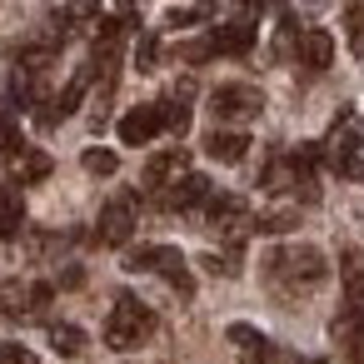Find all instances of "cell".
<instances>
[{"label": "cell", "instance_id": "6da1fadb", "mask_svg": "<svg viewBox=\"0 0 364 364\" xmlns=\"http://www.w3.org/2000/svg\"><path fill=\"white\" fill-rule=\"evenodd\" d=\"M259 264H264V279L284 294H304V289L324 284V274H329V264L314 245H274Z\"/></svg>", "mask_w": 364, "mask_h": 364}, {"label": "cell", "instance_id": "7a4b0ae2", "mask_svg": "<svg viewBox=\"0 0 364 364\" xmlns=\"http://www.w3.org/2000/svg\"><path fill=\"white\" fill-rule=\"evenodd\" d=\"M319 160L339 175V180H364V155H359V115L344 105L319 145Z\"/></svg>", "mask_w": 364, "mask_h": 364}, {"label": "cell", "instance_id": "3957f363", "mask_svg": "<svg viewBox=\"0 0 364 364\" xmlns=\"http://www.w3.org/2000/svg\"><path fill=\"white\" fill-rule=\"evenodd\" d=\"M155 334V309L135 294H115L110 304V319H105V344L110 349H135Z\"/></svg>", "mask_w": 364, "mask_h": 364}, {"label": "cell", "instance_id": "277c9868", "mask_svg": "<svg viewBox=\"0 0 364 364\" xmlns=\"http://www.w3.org/2000/svg\"><path fill=\"white\" fill-rule=\"evenodd\" d=\"M125 269H155L180 299L195 294V274H190V264H185V255L175 245H140V250L125 255Z\"/></svg>", "mask_w": 364, "mask_h": 364}, {"label": "cell", "instance_id": "5b68a950", "mask_svg": "<svg viewBox=\"0 0 364 364\" xmlns=\"http://www.w3.org/2000/svg\"><path fill=\"white\" fill-rule=\"evenodd\" d=\"M50 294H55V284H46V279H6L0 284V314L16 319V324L21 319H41Z\"/></svg>", "mask_w": 364, "mask_h": 364}, {"label": "cell", "instance_id": "8992f818", "mask_svg": "<svg viewBox=\"0 0 364 364\" xmlns=\"http://www.w3.org/2000/svg\"><path fill=\"white\" fill-rule=\"evenodd\" d=\"M255 16H259V6H245L240 16H230L225 26H215V31L205 36L210 55H250V46H255V36H259Z\"/></svg>", "mask_w": 364, "mask_h": 364}, {"label": "cell", "instance_id": "52a82bcc", "mask_svg": "<svg viewBox=\"0 0 364 364\" xmlns=\"http://www.w3.org/2000/svg\"><path fill=\"white\" fill-rule=\"evenodd\" d=\"M135 215H140V200L130 190L125 195H110L105 210H100V220H95V240L100 245H125L135 235Z\"/></svg>", "mask_w": 364, "mask_h": 364}, {"label": "cell", "instance_id": "ba28073f", "mask_svg": "<svg viewBox=\"0 0 364 364\" xmlns=\"http://www.w3.org/2000/svg\"><path fill=\"white\" fill-rule=\"evenodd\" d=\"M264 110V95L255 90V85H245V80H235V85H220L215 95H210V115L215 120H255Z\"/></svg>", "mask_w": 364, "mask_h": 364}, {"label": "cell", "instance_id": "9c48e42d", "mask_svg": "<svg viewBox=\"0 0 364 364\" xmlns=\"http://www.w3.org/2000/svg\"><path fill=\"white\" fill-rule=\"evenodd\" d=\"M205 220H210L220 235H230V245L240 250V240H245V230H250V210H245L240 195H210V200H205Z\"/></svg>", "mask_w": 364, "mask_h": 364}, {"label": "cell", "instance_id": "30bf717a", "mask_svg": "<svg viewBox=\"0 0 364 364\" xmlns=\"http://www.w3.org/2000/svg\"><path fill=\"white\" fill-rule=\"evenodd\" d=\"M210 195H215V185H210L205 175L185 170L175 185H165V190H160V210H180V215H185V210H205V200H210Z\"/></svg>", "mask_w": 364, "mask_h": 364}, {"label": "cell", "instance_id": "8fae6325", "mask_svg": "<svg viewBox=\"0 0 364 364\" xmlns=\"http://www.w3.org/2000/svg\"><path fill=\"white\" fill-rule=\"evenodd\" d=\"M85 90H90V70H80V75H75V80L55 95V100H41V105H36V120H41L46 130H50V125H60L65 115H75V110H80Z\"/></svg>", "mask_w": 364, "mask_h": 364}, {"label": "cell", "instance_id": "7c38bea8", "mask_svg": "<svg viewBox=\"0 0 364 364\" xmlns=\"http://www.w3.org/2000/svg\"><path fill=\"white\" fill-rule=\"evenodd\" d=\"M334 344H339L354 364H364V304H344V309H339V319H334Z\"/></svg>", "mask_w": 364, "mask_h": 364}, {"label": "cell", "instance_id": "4fadbf2b", "mask_svg": "<svg viewBox=\"0 0 364 364\" xmlns=\"http://www.w3.org/2000/svg\"><path fill=\"white\" fill-rule=\"evenodd\" d=\"M294 60H299L304 70H314V75H319V70H329V60H334V36H329V31H319V26H314V31H299Z\"/></svg>", "mask_w": 364, "mask_h": 364}, {"label": "cell", "instance_id": "5bb4252c", "mask_svg": "<svg viewBox=\"0 0 364 364\" xmlns=\"http://www.w3.org/2000/svg\"><path fill=\"white\" fill-rule=\"evenodd\" d=\"M160 130H165L160 125V105H135V110L120 115V140L125 145H150Z\"/></svg>", "mask_w": 364, "mask_h": 364}, {"label": "cell", "instance_id": "9a60e30c", "mask_svg": "<svg viewBox=\"0 0 364 364\" xmlns=\"http://www.w3.org/2000/svg\"><path fill=\"white\" fill-rule=\"evenodd\" d=\"M185 170H190V155L175 145V150H165V155H155V160L145 165V190H155V195H160V190H165V185H175Z\"/></svg>", "mask_w": 364, "mask_h": 364}, {"label": "cell", "instance_id": "2e32d148", "mask_svg": "<svg viewBox=\"0 0 364 364\" xmlns=\"http://www.w3.org/2000/svg\"><path fill=\"white\" fill-rule=\"evenodd\" d=\"M205 155L220 165H240L250 155V135L245 130H215V135H205Z\"/></svg>", "mask_w": 364, "mask_h": 364}, {"label": "cell", "instance_id": "e0dca14e", "mask_svg": "<svg viewBox=\"0 0 364 364\" xmlns=\"http://www.w3.org/2000/svg\"><path fill=\"white\" fill-rule=\"evenodd\" d=\"M95 16H100V0H75V6H65V11L50 21V26H55V41L65 46V41H70L85 21H95Z\"/></svg>", "mask_w": 364, "mask_h": 364}, {"label": "cell", "instance_id": "ac0fdd59", "mask_svg": "<svg viewBox=\"0 0 364 364\" xmlns=\"http://www.w3.org/2000/svg\"><path fill=\"white\" fill-rule=\"evenodd\" d=\"M21 225H26V200L11 185H0V240H16Z\"/></svg>", "mask_w": 364, "mask_h": 364}, {"label": "cell", "instance_id": "d6986e66", "mask_svg": "<svg viewBox=\"0 0 364 364\" xmlns=\"http://www.w3.org/2000/svg\"><path fill=\"white\" fill-rule=\"evenodd\" d=\"M50 175V155L46 150H21L16 155V180L21 185H36V180H46Z\"/></svg>", "mask_w": 364, "mask_h": 364}, {"label": "cell", "instance_id": "ffe728a7", "mask_svg": "<svg viewBox=\"0 0 364 364\" xmlns=\"http://www.w3.org/2000/svg\"><path fill=\"white\" fill-rule=\"evenodd\" d=\"M190 95H175V100H155L160 105V125L170 130V135H185L190 130V105H185Z\"/></svg>", "mask_w": 364, "mask_h": 364}, {"label": "cell", "instance_id": "44dd1931", "mask_svg": "<svg viewBox=\"0 0 364 364\" xmlns=\"http://www.w3.org/2000/svg\"><path fill=\"white\" fill-rule=\"evenodd\" d=\"M46 334H50V349L55 354H80L85 349V329H75V324H50Z\"/></svg>", "mask_w": 364, "mask_h": 364}, {"label": "cell", "instance_id": "7402d4cb", "mask_svg": "<svg viewBox=\"0 0 364 364\" xmlns=\"http://www.w3.org/2000/svg\"><path fill=\"white\" fill-rule=\"evenodd\" d=\"M294 225H299V210H269V215L255 220V230H264V235H284V230H294Z\"/></svg>", "mask_w": 364, "mask_h": 364}, {"label": "cell", "instance_id": "603a6c76", "mask_svg": "<svg viewBox=\"0 0 364 364\" xmlns=\"http://www.w3.org/2000/svg\"><path fill=\"white\" fill-rule=\"evenodd\" d=\"M344 31H349V50H354V55H364V0L344 11Z\"/></svg>", "mask_w": 364, "mask_h": 364}, {"label": "cell", "instance_id": "cb8c5ba5", "mask_svg": "<svg viewBox=\"0 0 364 364\" xmlns=\"http://www.w3.org/2000/svg\"><path fill=\"white\" fill-rule=\"evenodd\" d=\"M85 170L105 180V175H115V170H120V155H115V150H100V145H95V150H85Z\"/></svg>", "mask_w": 364, "mask_h": 364}, {"label": "cell", "instance_id": "d4e9b609", "mask_svg": "<svg viewBox=\"0 0 364 364\" xmlns=\"http://www.w3.org/2000/svg\"><path fill=\"white\" fill-rule=\"evenodd\" d=\"M155 65H160V41H155V36H140V46H135V70L150 75Z\"/></svg>", "mask_w": 364, "mask_h": 364}, {"label": "cell", "instance_id": "484cf974", "mask_svg": "<svg viewBox=\"0 0 364 364\" xmlns=\"http://www.w3.org/2000/svg\"><path fill=\"white\" fill-rule=\"evenodd\" d=\"M0 364H41L26 344H0Z\"/></svg>", "mask_w": 364, "mask_h": 364}, {"label": "cell", "instance_id": "4316f807", "mask_svg": "<svg viewBox=\"0 0 364 364\" xmlns=\"http://www.w3.org/2000/svg\"><path fill=\"white\" fill-rule=\"evenodd\" d=\"M60 284H65V289H80V284H85V274H80V269H75V264H70V269H65V274H60Z\"/></svg>", "mask_w": 364, "mask_h": 364}, {"label": "cell", "instance_id": "83f0119b", "mask_svg": "<svg viewBox=\"0 0 364 364\" xmlns=\"http://www.w3.org/2000/svg\"><path fill=\"white\" fill-rule=\"evenodd\" d=\"M299 6H309V11H319V6H324V0H299Z\"/></svg>", "mask_w": 364, "mask_h": 364}, {"label": "cell", "instance_id": "f1b7e54d", "mask_svg": "<svg viewBox=\"0 0 364 364\" xmlns=\"http://www.w3.org/2000/svg\"><path fill=\"white\" fill-rule=\"evenodd\" d=\"M245 6H259V0H245Z\"/></svg>", "mask_w": 364, "mask_h": 364}, {"label": "cell", "instance_id": "f546056e", "mask_svg": "<svg viewBox=\"0 0 364 364\" xmlns=\"http://www.w3.org/2000/svg\"><path fill=\"white\" fill-rule=\"evenodd\" d=\"M125 6H130V0H125Z\"/></svg>", "mask_w": 364, "mask_h": 364}]
</instances>
